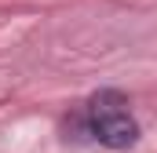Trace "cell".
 Listing matches in <instances>:
<instances>
[{"mask_svg":"<svg viewBox=\"0 0 157 153\" xmlns=\"http://www.w3.org/2000/svg\"><path fill=\"white\" fill-rule=\"evenodd\" d=\"M84 124H88V135L95 142H102L106 150H128L135 146L139 139V124L128 110V99L106 88V91H95L84 106Z\"/></svg>","mask_w":157,"mask_h":153,"instance_id":"cell-1","label":"cell"}]
</instances>
